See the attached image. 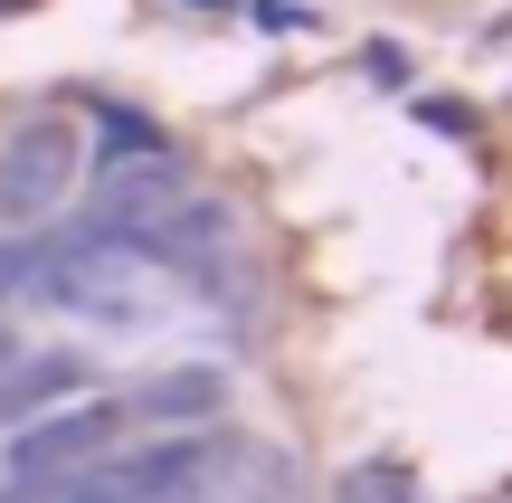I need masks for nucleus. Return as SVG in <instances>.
<instances>
[{
    "instance_id": "f257e3e1",
    "label": "nucleus",
    "mask_w": 512,
    "mask_h": 503,
    "mask_svg": "<svg viewBox=\"0 0 512 503\" xmlns=\"http://www.w3.org/2000/svg\"><path fill=\"white\" fill-rule=\"evenodd\" d=\"M38 304H57V314L95 323V333H162L171 304H181V276L171 266H152L143 247L124 238H95V228H76V238L48 247V276H38Z\"/></svg>"
},
{
    "instance_id": "f03ea898",
    "label": "nucleus",
    "mask_w": 512,
    "mask_h": 503,
    "mask_svg": "<svg viewBox=\"0 0 512 503\" xmlns=\"http://www.w3.org/2000/svg\"><path fill=\"white\" fill-rule=\"evenodd\" d=\"M76 124L67 114H38V124H19L10 143H0V228H38L57 200L76 190Z\"/></svg>"
},
{
    "instance_id": "7ed1b4c3",
    "label": "nucleus",
    "mask_w": 512,
    "mask_h": 503,
    "mask_svg": "<svg viewBox=\"0 0 512 503\" xmlns=\"http://www.w3.org/2000/svg\"><path fill=\"white\" fill-rule=\"evenodd\" d=\"M124 399H67V409L29 418V428H10V485H38V475H76L95 466V456H114V437H124Z\"/></svg>"
},
{
    "instance_id": "20e7f679",
    "label": "nucleus",
    "mask_w": 512,
    "mask_h": 503,
    "mask_svg": "<svg viewBox=\"0 0 512 503\" xmlns=\"http://www.w3.org/2000/svg\"><path fill=\"white\" fill-rule=\"evenodd\" d=\"M124 409H133V418H152V428H200V418H219V409H228V380L209 371V361H181V371L143 380Z\"/></svg>"
},
{
    "instance_id": "39448f33",
    "label": "nucleus",
    "mask_w": 512,
    "mask_h": 503,
    "mask_svg": "<svg viewBox=\"0 0 512 503\" xmlns=\"http://www.w3.org/2000/svg\"><path fill=\"white\" fill-rule=\"evenodd\" d=\"M342 503H408V466H351Z\"/></svg>"
},
{
    "instance_id": "423d86ee",
    "label": "nucleus",
    "mask_w": 512,
    "mask_h": 503,
    "mask_svg": "<svg viewBox=\"0 0 512 503\" xmlns=\"http://www.w3.org/2000/svg\"><path fill=\"white\" fill-rule=\"evenodd\" d=\"M209 10H219V0H209Z\"/></svg>"
}]
</instances>
